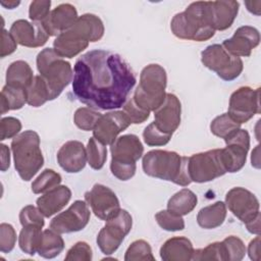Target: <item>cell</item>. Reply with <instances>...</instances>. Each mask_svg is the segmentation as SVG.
Wrapping results in <instances>:
<instances>
[{"label":"cell","mask_w":261,"mask_h":261,"mask_svg":"<svg viewBox=\"0 0 261 261\" xmlns=\"http://www.w3.org/2000/svg\"><path fill=\"white\" fill-rule=\"evenodd\" d=\"M37 68L47 86L49 101L56 99L73 79L70 63L60 57L53 48H45L39 52Z\"/></svg>","instance_id":"5b68a950"},{"label":"cell","mask_w":261,"mask_h":261,"mask_svg":"<svg viewBox=\"0 0 261 261\" xmlns=\"http://www.w3.org/2000/svg\"><path fill=\"white\" fill-rule=\"evenodd\" d=\"M0 151H1V171H6L10 166V151L9 148L1 144L0 145Z\"/></svg>","instance_id":"f907efd6"},{"label":"cell","mask_w":261,"mask_h":261,"mask_svg":"<svg viewBox=\"0 0 261 261\" xmlns=\"http://www.w3.org/2000/svg\"><path fill=\"white\" fill-rule=\"evenodd\" d=\"M201 62L226 82L239 77L244 69L243 60L240 57L230 55L220 44L207 46L201 52Z\"/></svg>","instance_id":"ba28073f"},{"label":"cell","mask_w":261,"mask_h":261,"mask_svg":"<svg viewBox=\"0 0 261 261\" xmlns=\"http://www.w3.org/2000/svg\"><path fill=\"white\" fill-rule=\"evenodd\" d=\"M170 30L176 38L181 40L204 42L211 39L215 34L212 24L211 2L191 3L185 11L172 17Z\"/></svg>","instance_id":"7a4b0ae2"},{"label":"cell","mask_w":261,"mask_h":261,"mask_svg":"<svg viewBox=\"0 0 261 261\" xmlns=\"http://www.w3.org/2000/svg\"><path fill=\"white\" fill-rule=\"evenodd\" d=\"M19 1H1L0 4L5 7V8H8V9H13L15 8L17 5H19Z\"/></svg>","instance_id":"db71d44e"},{"label":"cell","mask_w":261,"mask_h":261,"mask_svg":"<svg viewBox=\"0 0 261 261\" xmlns=\"http://www.w3.org/2000/svg\"><path fill=\"white\" fill-rule=\"evenodd\" d=\"M130 124L132 122L122 110L109 111L98 119L93 129V137L105 146L111 145L117 136Z\"/></svg>","instance_id":"e0dca14e"},{"label":"cell","mask_w":261,"mask_h":261,"mask_svg":"<svg viewBox=\"0 0 261 261\" xmlns=\"http://www.w3.org/2000/svg\"><path fill=\"white\" fill-rule=\"evenodd\" d=\"M110 152L111 173L122 181L130 179L136 173V162L144 153V147L139 137L133 134L118 137L110 145Z\"/></svg>","instance_id":"52a82bcc"},{"label":"cell","mask_w":261,"mask_h":261,"mask_svg":"<svg viewBox=\"0 0 261 261\" xmlns=\"http://www.w3.org/2000/svg\"><path fill=\"white\" fill-rule=\"evenodd\" d=\"M14 167L22 180H31L44 165L40 137L35 130H24L11 141Z\"/></svg>","instance_id":"277c9868"},{"label":"cell","mask_w":261,"mask_h":261,"mask_svg":"<svg viewBox=\"0 0 261 261\" xmlns=\"http://www.w3.org/2000/svg\"><path fill=\"white\" fill-rule=\"evenodd\" d=\"M136 82L133 69L119 54L91 50L74 63L72 93L90 108L114 110L124 105Z\"/></svg>","instance_id":"6da1fadb"},{"label":"cell","mask_w":261,"mask_h":261,"mask_svg":"<svg viewBox=\"0 0 261 261\" xmlns=\"http://www.w3.org/2000/svg\"><path fill=\"white\" fill-rule=\"evenodd\" d=\"M64 249V241L60 233L49 228L43 231L38 254L46 259L57 257Z\"/></svg>","instance_id":"f1b7e54d"},{"label":"cell","mask_w":261,"mask_h":261,"mask_svg":"<svg viewBox=\"0 0 261 261\" xmlns=\"http://www.w3.org/2000/svg\"><path fill=\"white\" fill-rule=\"evenodd\" d=\"M259 146H256L255 150L252 152V156H251V162H252V166L259 168Z\"/></svg>","instance_id":"f5cc1de1"},{"label":"cell","mask_w":261,"mask_h":261,"mask_svg":"<svg viewBox=\"0 0 261 261\" xmlns=\"http://www.w3.org/2000/svg\"><path fill=\"white\" fill-rule=\"evenodd\" d=\"M222 244L226 254V261H241L245 257L246 246L240 238L229 236L222 241Z\"/></svg>","instance_id":"ab89813d"},{"label":"cell","mask_w":261,"mask_h":261,"mask_svg":"<svg viewBox=\"0 0 261 261\" xmlns=\"http://www.w3.org/2000/svg\"><path fill=\"white\" fill-rule=\"evenodd\" d=\"M9 32L17 44L29 48L44 46L50 37L42 22H30L25 19L15 20Z\"/></svg>","instance_id":"d6986e66"},{"label":"cell","mask_w":261,"mask_h":261,"mask_svg":"<svg viewBox=\"0 0 261 261\" xmlns=\"http://www.w3.org/2000/svg\"><path fill=\"white\" fill-rule=\"evenodd\" d=\"M167 74L165 69L151 63L145 66L140 74V83L134 93V101L147 111H155L165 100Z\"/></svg>","instance_id":"8992f818"},{"label":"cell","mask_w":261,"mask_h":261,"mask_svg":"<svg viewBox=\"0 0 261 261\" xmlns=\"http://www.w3.org/2000/svg\"><path fill=\"white\" fill-rule=\"evenodd\" d=\"M260 111V88L245 86L230 95L227 114L238 123L248 122Z\"/></svg>","instance_id":"8fae6325"},{"label":"cell","mask_w":261,"mask_h":261,"mask_svg":"<svg viewBox=\"0 0 261 261\" xmlns=\"http://www.w3.org/2000/svg\"><path fill=\"white\" fill-rule=\"evenodd\" d=\"M188 171L191 180L198 184L224 175L226 170L221 158V149L208 150L188 157Z\"/></svg>","instance_id":"9c48e42d"},{"label":"cell","mask_w":261,"mask_h":261,"mask_svg":"<svg viewBox=\"0 0 261 261\" xmlns=\"http://www.w3.org/2000/svg\"><path fill=\"white\" fill-rule=\"evenodd\" d=\"M197 203V195L193 191L185 188L169 198L167 202V209L177 215L185 216L195 209Z\"/></svg>","instance_id":"83f0119b"},{"label":"cell","mask_w":261,"mask_h":261,"mask_svg":"<svg viewBox=\"0 0 261 261\" xmlns=\"http://www.w3.org/2000/svg\"><path fill=\"white\" fill-rule=\"evenodd\" d=\"M86 149L89 165L95 170H100L107 159V149L105 145L92 137L88 141Z\"/></svg>","instance_id":"836d02e7"},{"label":"cell","mask_w":261,"mask_h":261,"mask_svg":"<svg viewBox=\"0 0 261 261\" xmlns=\"http://www.w3.org/2000/svg\"><path fill=\"white\" fill-rule=\"evenodd\" d=\"M90 43L88 32L75 21L70 29L56 37L53 49L62 58H73L87 49Z\"/></svg>","instance_id":"2e32d148"},{"label":"cell","mask_w":261,"mask_h":261,"mask_svg":"<svg viewBox=\"0 0 261 261\" xmlns=\"http://www.w3.org/2000/svg\"><path fill=\"white\" fill-rule=\"evenodd\" d=\"M102 114L90 107H81L75 110L73 115L74 124L82 130H93L98 119Z\"/></svg>","instance_id":"8d00e7d4"},{"label":"cell","mask_w":261,"mask_h":261,"mask_svg":"<svg viewBox=\"0 0 261 261\" xmlns=\"http://www.w3.org/2000/svg\"><path fill=\"white\" fill-rule=\"evenodd\" d=\"M258 1H246L245 2V5L247 6L248 11H250L251 13H253L255 15H260V6L259 7L255 6L258 3Z\"/></svg>","instance_id":"816d5d0a"},{"label":"cell","mask_w":261,"mask_h":261,"mask_svg":"<svg viewBox=\"0 0 261 261\" xmlns=\"http://www.w3.org/2000/svg\"><path fill=\"white\" fill-rule=\"evenodd\" d=\"M70 199V189L67 186H57L39 197L36 204L45 217H51L61 211L68 204Z\"/></svg>","instance_id":"603a6c76"},{"label":"cell","mask_w":261,"mask_h":261,"mask_svg":"<svg viewBox=\"0 0 261 261\" xmlns=\"http://www.w3.org/2000/svg\"><path fill=\"white\" fill-rule=\"evenodd\" d=\"M77 17V11L73 5L62 3L50 11L42 24L50 37H57L70 29Z\"/></svg>","instance_id":"7402d4cb"},{"label":"cell","mask_w":261,"mask_h":261,"mask_svg":"<svg viewBox=\"0 0 261 261\" xmlns=\"http://www.w3.org/2000/svg\"><path fill=\"white\" fill-rule=\"evenodd\" d=\"M226 147L221 149V158L226 172H238L246 164L250 148V135L246 129L240 128L229 139L224 141Z\"/></svg>","instance_id":"9a60e30c"},{"label":"cell","mask_w":261,"mask_h":261,"mask_svg":"<svg viewBox=\"0 0 261 261\" xmlns=\"http://www.w3.org/2000/svg\"><path fill=\"white\" fill-rule=\"evenodd\" d=\"M192 260L206 261V260H219L226 261V254L222 242H214L209 244L203 249L194 250Z\"/></svg>","instance_id":"74e56055"},{"label":"cell","mask_w":261,"mask_h":261,"mask_svg":"<svg viewBox=\"0 0 261 261\" xmlns=\"http://www.w3.org/2000/svg\"><path fill=\"white\" fill-rule=\"evenodd\" d=\"M154 112V124L164 134L172 136L180 124L181 104L171 93H166L164 102Z\"/></svg>","instance_id":"ac0fdd59"},{"label":"cell","mask_w":261,"mask_h":261,"mask_svg":"<svg viewBox=\"0 0 261 261\" xmlns=\"http://www.w3.org/2000/svg\"><path fill=\"white\" fill-rule=\"evenodd\" d=\"M226 218V206L222 201L203 207L197 214V222L204 229H213L220 226Z\"/></svg>","instance_id":"484cf974"},{"label":"cell","mask_w":261,"mask_h":261,"mask_svg":"<svg viewBox=\"0 0 261 261\" xmlns=\"http://www.w3.org/2000/svg\"><path fill=\"white\" fill-rule=\"evenodd\" d=\"M248 254L250 259L254 261H259L260 259V237L259 234L256 236L255 239H253L248 247Z\"/></svg>","instance_id":"681fc988"},{"label":"cell","mask_w":261,"mask_h":261,"mask_svg":"<svg viewBox=\"0 0 261 261\" xmlns=\"http://www.w3.org/2000/svg\"><path fill=\"white\" fill-rule=\"evenodd\" d=\"M34 76V72L28 62L16 60L10 63L6 70V85L27 90Z\"/></svg>","instance_id":"4316f807"},{"label":"cell","mask_w":261,"mask_h":261,"mask_svg":"<svg viewBox=\"0 0 261 261\" xmlns=\"http://www.w3.org/2000/svg\"><path fill=\"white\" fill-rule=\"evenodd\" d=\"M241 128V124L234 121L227 113L216 116L210 123L211 133L224 141L229 139Z\"/></svg>","instance_id":"1f68e13d"},{"label":"cell","mask_w":261,"mask_h":261,"mask_svg":"<svg viewBox=\"0 0 261 261\" xmlns=\"http://www.w3.org/2000/svg\"><path fill=\"white\" fill-rule=\"evenodd\" d=\"M142 167L151 177L171 181L181 187L192 182L188 171V157L180 156L174 151H149L143 156Z\"/></svg>","instance_id":"3957f363"},{"label":"cell","mask_w":261,"mask_h":261,"mask_svg":"<svg viewBox=\"0 0 261 261\" xmlns=\"http://www.w3.org/2000/svg\"><path fill=\"white\" fill-rule=\"evenodd\" d=\"M1 114L18 110L27 103L25 90L5 85L1 91Z\"/></svg>","instance_id":"4dcf8cb0"},{"label":"cell","mask_w":261,"mask_h":261,"mask_svg":"<svg viewBox=\"0 0 261 261\" xmlns=\"http://www.w3.org/2000/svg\"><path fill=\"white\" fill-rule=\"evenodd\" d=\"M171 137L172 136L159 130L154 122H151L149 125H147L143 132L144 142L150 147L164 146L170 141Z\"/></svg>","instance_id":"60d3db41"},{"label":"cell","mask_w":261,"mask_h":261,"mask_svg":"<svg viewBox=\"0 0 261 261\" xmlns=\"http://www.w3.org/2000/svg\"><path fill=\"white\" fill-rule=\"evenodd\" d=\"M27 103L32 107H40L49 101L47 86L42 76L35 75L33 82L25 90Z\"/></svg>","instance_id":"d6a6232c"},{"label":"cell","mask_w":261,"mask_h":261,"mask_svg":"<svg viewBox=\"0 0 261 261\" xmlns=\"http://www.w3.org/2000/svg\"><path fill=\"white\" fill-rule=\"evenodd\" d=\"M122 111L126 114L129 121L134 124L143 123L150 116V111H147V110L141 108L139 105H137L133 98L128 99L124 103V105L122 106Z\"/></svg>","instance_id":"b9f144b4"},{"label":"cell","mask_w":261,"mask_h":261,"mask_svg":"<svg viewBox=\"0 0 261 261\" xmlns=\"http://www.w3.org/2000/svg\"><path fill=\"white\" fill-rule=\"evenodd\" d=\"M51 1L36 0L31 2L29 8V17L33 22H42L50 13Z\"/></svg>","instance_id":"7dc6e473"},{"label":"cell","mask_w":261,"mask_h":261,"mask_svg":"<svg viewBox=\"0 0 261 261\" xmlns=\"http://www.w3.org/2000/svg\"><path fill=\"white\" fill-rule=\"evenodd\" d=\"M93 257V251L90 245L86 242L75 243L65 256L66 261H91Z\"/></svg>","instance_id":"ee69618b"},{"label":"cell","mask_w":261,"mask_h":261,"mask_svg":"<svg viewBox=\"0 0 261 261\" xmlns=\"http://www.w3.org/2000/svg\"><path fill=\"white\" fill-rule=\"evenodd\" d=\"M85 201L95 216L104 221L114 217L121 209L115 193L101 184H95L90 191L85 193Z\"/></svg>","instance_id":"4fadbf2b"},{"label":"cell","mask_w":261,"mask_h":261,"mask_svg":"<svg viewBox=\"0 0 261 261\" xmlns=\"http://www.w3.org/2000/svg\"><path fill=\"white\" fill-rule=\"evenodd\" d=\"M57 162L59 166L68 173L82 171L87 159V149L80 141H68L64 143L57 152Z\"/></svg>","instance_id":"44dd1931"},{"label":"cell","mask_w":261,"mask_h":261,"mask_svg":"<svg viewBox=\"0 0 261 261\" xmlns=\"http://www.w3.org/2000/svg\"><path fill=\"white\" fill-rule=\"evenodd\" d=\"M43 231L42 226L39 225H25L22 226L18 236V245L20 250L34 256L40 247Z\"/></svg>","instance_id":"f546056e"},{"label":"cell","mask_w":261,"mask_h":261,"mask_svg":"<svg viewBox=\"0 0 261 261\" xmlns=\"http://www.w3.org/2000/svg\"><path fill=\"white\" fill-rule=\"evenodd\" d=\"M62 178L61 175L53 169H45L41 174L33 181L32 192L34 194H43L51 189L60 185Z\"/></svg>","instance_id":"e575fe53"},{"label":"cell","mask_w":261,"mask_h":261,"mask_svg":"<svg viewBox=\"0 0 261 261\" xmlns=\"http://www.w3.org/2000/svg\"><path fill=\"white\" fill-rule=\"evenodd\" d=\"M211 2V15L214 31H225L233 23L240 8L234 0H218Z\"/></svg>","instance_id":"cb8c5ba5"},{"label":"cell","mask_w":261,"mask_h":261,"mask_svg":"<svg viewBox=\"0 0 261 261\" xmlns=\"http://www.w3.org/2000/svg\"><path fill=\"white\" fill-rule=\"evenodd\" d=\"M133 226L132 215L124 209L106 221L97 236V245L105 255L113 254L121 245Z\"/></svg>","instance_id":"30bf717a"},{"label":"cell","mask_w":261,"mask_h":261,"mask_svg":"<svg viewBox=\"0 0 261 261\" xmlns=\"http://www.w3.org/2000/svg\"><path fill=\"white\" fill-rule=\"evenodd\" d=\"M155 220L162 229L167 231H178L185 228V220L182 216L177 215L168 209L157 212L155 214Z\"/></svg>","instance_id":"f35d334b"},{"label":"cell","mask_w":261,"mask_h":261,"mask_svg":"<svg viewBox=\"0 0 261 261\" xmlns=\"http://www.w3.org/2000/svg\"><path fill=\"white\" fill-rule=\"evenodd\" d=\"M91 212L86 201H74L65 211L57 214L50 222V228L58 233H70L84 229L89 223Z\"/></svg>","instance_id":"5bb4252c"},{"label":"cell","mask_w":261,"mask_h":261,"mask_svg":"<svg viewBox=\"0 0 261 261\" xmlns=\"http://www.w3.org/2000/svg\"><path fill=\"white\" fill-rule=\"evenodd\" d=\"M125 261H154L155 257L152 253V248L150 244L145 240L134 241L124 255Z\"/></svg>","instance_id":"d590c367"},{"label":"cell","mask_w":261,"mask_h":261,"mask_svg":"<svg viewBox=\"0 0 261 261\" xmlns=\"http://www.w3.org/2000/svg\"><path fill=\"white\" fill-rule=\"evenodd\" d=\"M44 215L40 212L38 207L33 205L24 206L19 212V221L22 226L25 225H39L44 226Z\"/></svg>","instance_id":"7bdbcfd3"},{"label":"cell","mask_w":261,"mask_h":261,"mask_svg":"<svg viewBox=\"0 0 261 261\" xmlns=\"http://www.w3.org/2000/svg\"><path fill=\"white\" fill-rule=\"evenodd\" d=\"M192 242L186 237L168 239L160 248V257L163 261H189L194 253Z\"/></svg>","instance_id":"d4e9b609"},{"label":"cell","mask_w":261,"mask_h":261,"mask_svg":"<svg viewBox=\"0 0 261 261\" xmlns=\"http://www.w3.org/2000/svg\"><path fill=\"white\" fill-rule=\"evenodd\" d=\"M260 43L259 31L251 25L240 27L229 39L222 42V47L232 56L249 57L252 50Z\"/></svg>","instance_id":"ffe728a7"},{"label":"cell","mask_w":261,"mask_h":261,"mask_svg":"<svg viewBox=\"0 0 261 261\" xmlns=\"http://www.w3.org/2000/svg\"><path fill=\"white\" fill-rule=\"evenodd\" d=\"M225 206L245 225L261 216L259 200L252 192L242 187L232 188L226 193Z\"/></svg>","instance_id":"7c38bea8"},{"label":"cell","mask_w":261,"mask_h":261,"mask_svg":"<svg viewBox=\"0 0 261 261\" xmlns=\"http://www.w3.org/2000/svg\"><path fill=\"white\" fill-rule=\"evenodd\" d=\"M16 243V232L14 227L9 223L0 224V251L9 253L14 249Z\"/></svg>","instance_id":"f6af8a7d"},{"label":"cell","mask_w":261,"mask_h":261,"mask_svg":"<svg viewBox=\"0 0 261 261\" xmlns=\"http://www.w3.org/2000/svg\"><path fill=\"white\" fill-rule=\"evenodd\" d=\"M21 129V122L18 118L13 116L2 117L0 121V140L14 138Z\"/></svg>","instance_id":"bcb514c9"},{"label":"cell","mask_w":261,"mask_h":261,"mask_svg":"<svg viewBox=\"0 0 261 261\" xmlns=\"http://www.w3.org/2000/svg\"><path fill=\"white\" fill-rule=\"evenodd\" d=\"M17 47V43L15 39L12 37L10 32L6 31L5 29L2 30V35H1V53L0 56L1 58H4L7 55L12 54Z\"/></svg>","instance_id":"c3c4849f"}]
</instances>
